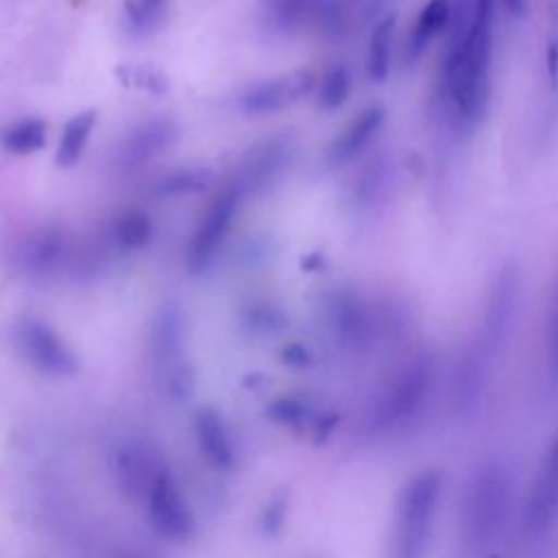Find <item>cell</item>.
Instances as JSON below:
<instances>
[{
	"label": "cell",
	"mask_w": 558,
	"mask_h": 558,
	"mask_svg": "<svg viewBox=\"0 0 558 558\" xmlns=\"http://www.w3.org/2000/svg\"><path fill=\"white\" fill-rule=\"evenodd\" d=\"M514 504V477L501 460L477 464L460 497V543L466 554H486L504 536Z\"/></svg>",
	"instance_id": "3"
},
{
	"label": "cell",
	"mask_w": 558,
	"mask_h": 558,
	"mask_svg": "<svg viewBox=\"0 0 558 558\" xmlns=\"http://www.w3.org/2000/svg\"><path fill=\"white\" fill-rule=\"evenodd\" d=\"M292 157V146L286 137H272L257 146H253L240 168L233 183V190L242 194H259L275 185V181L283 174Z\"/></svg>",
	"instance_id": "10"
},
{
	"label": "cell",
	"mask_w": 558,
	"mask_h": 558,
	"mask_svg": "<svg viewBox=\"0 0 558 558\" xmlns=\"http://www.w3.org/2000/svg\"><path fill=\"white\" fill-rule=\"evenodd\" d=\"M281 360L294 368H303L312 362V355L307 351V347H303L301 342H288L283 349H281Z\"/></svg>",
	"instance_id": "32"
},
{
	"label": "cell",
	"mask_w": 558,
	"mask_h": 558,
	"mask_svg": "<svg viewBox=\"0 0 558 558\" xmlns=\"http://www.w3.org/2000/svg\"><path fill=\"white\" fill-rule=\"evenodd\" d=\"M434 384V362L416 355L381 390L371 410V427L377 432H397L421 414Z\"/></svg>",
	"instance_id": "5"
},
{
	"label": "cell",
	"mask_w": 558,
	"mask_h": 558,
	"mask_svg": "<svg viewBox=\"0 0 558 558\" xmlns=\"http://www.w3.org/2000/svg\"><path fill=\"white\" fill-rule=\"evenodd\" d=\"M351 92V76L344 65H331L318 85V105L327 111H333L344 105Z\"/></svg>",
	"instance_id": "26"
},
{
	"label": "cell",
	"mask_w": 558,
	"mask_h": 558,
	"mask_svg": "<svg viewBox=\"0 0 558 558\" xmlns=\"http://www.w3.org/2000/svg\"><path fill=\"white\" fill-rule=\"evenodd\" d=\"M493 0H469L442 54L434 100L456 133H473L490 100Z\"/></svg>",
	"instance_id": "1"
},
{
	"label": "cell",
	"mask_w": 558,
	"mask_h": 558,
	"mask_svg": "<svg viewBox=\"0 0 558 558\" xmlns=\"http://www.w3.org/2000/svg\"><path fill=\"white\" fill-rule=\"evenodd\" d=\"M519 305V272L512 264L504 266L490 281L475 325L453 373V403L460 412H473L482 401L490 371L497 364L506 338L514 325Z\"/></svg>",
	"instance_id": "2"
},
{
	"label": "cell",
	"mask_w": 558,
	"mask_h": 558,
	"mask_svg": "<svg viewBox=\"0 0 558 558\" xmlns=\"http://www.w3.org/2000/svg\"><path fill=\"white\" fill-rule=\"evenodd\" d=\"M48 126L41 118H24L0 133V144L13 155L37 153L46 144Z\"/></svg>",
	"instance_id": "21"
},
{
	"label": "cell",
	"mask_w": 558,
	"mask_h": 558,
	"mask_svg": "<svg viewBox=\"0 0 558 558\" xmlns=\"http://www.w3.org/2000/svg\"><path fill=\"white\" fill-rule=\"evenodd\" d=\"M194 436H196L203 458L214 469L225 471V469L233 466V462H235L233 442H231V436H229V429H227L222 416L214 408H203L196 412Z\"/></svg>",
	"instance_id": "15"
},
{
	"label": "cell",
	"mask_w": 558,
	"mask_h": 558,
	"mask_svg": "<svg viewBox=\"0 0 558 558\" xmlns=\"http://www.w3.org/2000/svg\"><path fill=\"white\" fill-rule=\"evenodd\" d=\"M384 124V109L379 107H366L362 109L347 126L342 133L333 137V142L327 148L325 161L329 168H338L355 159L377 135V131Z\"/></svg>",
	"instance_id": "14"
},
{
	"label": "cell",
	"mask_w": 558,
	"mask_h": 558,
	"mask_svg": "<svg viewBox=\"0 0 558 558\" xmlns=\"http://www.w3.org/2000/svg\"><path fill=\"white\" fill-rule=\"evenodd\" d=\"M314 87V74L307 70H296L277 78H268L251 85L240 96V109L246 113H275L294 102H299Z\"/></svg>",
	"instance_id": "12"
},
{
	"label": "cell",
	"mask_w": 558,
	"mask_h": 558,
	"mask_svg": "<svg viewBox=\"0 0 558 558\" xmlns=\"http://www.w3.org/2000/svg\"><path fill=\"white\" fill-rule=\"evenodd\" d=\"M116 76L124 87L148 92V94H166L168 76L161 68L153 63H120L116 68Z\"/></svg>",
	"instance_id": "23"
},
{
	"label": "cell",
	"mask_w": 558,
	"mask_h": 558,
	"mask_svg": "<svg viewBox=\"0 0 558 558\" xmlns=\"http://www.w3.org/2000/svg\"><path fill=\"white\" fill-rule=\"evenodd\" d=\"M96 120H98V113L94 109L81 111V113H76L68 120V124L61 133L59 146H57V155H54L57 166L72 168L81 161V157L85 153V146L89 142V135L96 126Z\"/></svg>",
	"instance_id": "19"
},
{
	"label": "cell",
	"mask_w": 558,
	"mask_h": 558,
	"mask_svg": "<svg viewBox=\"0 0 558 558\" xmlns=\"http://www.w3.org/2000/svg\"><path fill=\"white\" fill-rule=\"evenodd\" d=\"M266 414L275 423L290 425V427H303V425L312 423L316 434H325L327 432L325 423H329L327 416L325 418L323 416H314L312 405L305 399H296V397H279V399L270 401V405L266 408Z\"/></svg>",
	"instance_id": "22"
},
{
	"label": "cell",
	"mask_w": 558,
	"mask_h": 558,
	"mask_svg": "<svg viewBox=\"0 0 558 558\" xmlns=\"http://www.w3.org/2000/svg\"><path fill=\"white\" fill-rule=\"evenodd\" d=\"M442 493L438 471L414 473L399 490L392 517V556L418 558L427 551Z\"/></svg>",
	"instance_id": "4"
},
{
	"label": "cell",
	"mask_w": 558,
	"mask_h": 558,
	"mask_svg": "<svg viewBox=\"0 0 558 558\" xmlns=\"http://www.w3.org/2000/svg\"><path fill=\"white\" fill-rule=\"evenodd\" d=\"M68 253V240L63 235V231L54 229V227H46L35 231L26 244L22 246V266L26 272L35 275V277H46L50 272H54Z\"/></svg>",
	"instance_id": "16"
},
{
	"label": "cell",
	"mask_w": 558,
	"mask_h": 558,
	"mask_svg": "<svg viewBox=\"0 0 558 558\" xmlns=\"http://www.w3.org/2000/svg\"><path fill=\"white\" fill-rule=\"evenodd\" d=\"M163 466L159 462L153 460V456L135 442H126L124 447H120L116 451V477L118 484L133 493L135 497H146L150 482L155 480V475L161 471Z\"/></svg>",
	"instance_id": "17"
},
{
	"label": "cell",
	"mask_w": 558,
	"mask_h": 558,
	"mask_svg": "<svg viewBox=\"0 0 558 558\" xmlns=\"http://www.w3.org/2000/svg\"><path fill=\"white\" fill-rule=\"evenodd\" d=\"M286 512H288V499L283 495H277L275 499H270V504L262 514V530L266 534H277L283 527Z\"/></svg>",
	"instance_id": "31"
},
{
	"label": "cell",
	"mask_w": 558,
	"mask_h": 558,
	"mask_svg": "<svg viewBox=\"0 0 558 558\" xmlns=\"http://www.w3.org/2000/svg\"><path fill=\"white\" fill-rule=\"evenodd\" d=\"M166 0H124L126 26L135 35L150 33L161 20Z\"/></svg>",
	"instance_id": "27"
},
{
	"label": "cell",
	"mask_w": 558,
	"mask_h": 558,
	"mask_svg": "<svg viewBox=\"0 0 558 558\" xmlns=\"http://www.w3.org/2000/svg\"><path fill=\"white\" fill-rule=\"evenodd\" d=\"M15 351L35 371L52 377H70L78 373V357L63 338L44 320L22 318L11 331Z\"/></svg>",
	"instance_id": "6"
},
{
	"label": "cell",
	"mask_w": 558,
	"mask_h": 558,
	"mask_svg": "<svg viewBox=\"0 0 558 558\" xmlns=\"http://www.w3.org/2000/svg\"><path fill=\"white\" fill-rule=\"evenodd\" d=\"M451 17V2L449 0H429L418 17L414 20L408 44H405V59L412 63L416 61L432 44V39L447 26Z\"/></svg>",
	"instance_id": "18"
},
{
	"label": "cell",
	"mask_w": 558,
	"mask_h": 558,
	"mask_svg": "<svg viewBox=\"0 0 558 558\" xmlns=\"http://www.w3.org/2000/svg\"><path fill=\"white\" fill-rule=\"evenodd\" d=\"M238 203H240V192L231 187L209 205L205 218L201 220L190 242L187 268L192 275H201L214 264L220 246L229 235L231 222L238 211Z\"/></svg>",
	"instance_id": "9"
},
{
	"label": "cell",
	"mask_w": 558,
	"mask_h": 558,
	"mask_svg": "<svg viewBox=\"0 0 558 558\" xmlns=\"http://www.w3.org/2000/svg\"><path fill=\"white\" fill-rule=\"evenodd\" d=\"M547 360L551 373L558 377V277L551 292L549 318H547Z\"/></svg>",
	"instance_id": "30"
},
{
	"label": "cell",
	"mask_w": 558,
	"mask_h": 558,
	"mask_svg": "<svg viewBox=\"0 0 558 558\" xmlns=\"http://www.w3.org/2000/svg\"><path fill=\"white\" fill-rule=\"evenodd\" d=\"M244 327L253 333H279L286 325L288 318L281 310L268 303H253L242 312Z\"/></svg>",
	"instance_id": "29"
},
{
	"label": "cell",
	"mask_w": 558,
	"mask_h": 558,
	"mask_svg": "<svg viewBox=\"0 0 558 558\" xmlns=\"http://www.w3.org/2000/svg\"><path fill=\"white\" fill-rule=\"evenodd\" d=\"M153 233V222L142 211H126L113 225V240L124 251H135L148 244Z\"/></svg>",
	"instance_id": "25"
},
{
	"label": "cell",
	"mask_w": 558,
	"mask_h": 558,
	"mask_svg": "<svg viewBox=\"0 0 558 558\" xmlns=\"http://www.w3.org/2000/svg\"><path fill=\"white\" fill-rule=\"evenodd\" d=\"M144 499L148 506L150 525L157 534L170 541H185L194 534L192 510L166 466L155 475Z\"/></svg>",
	"instance_id": "8"
},
{
	"label": "cell",
	"mask_w": 558,
	"mask_h": 558,
	"mask_svg": "<svg viewBox=\"0 0 558 558\" xmlns=\"http://www.w3.org/2000/svg\"><path fill=\"white\" fill-rule=\"evenodd\" d=\"M150 357L155 373L185 362V316L179 303H163L150 325Z\"/></svg>",
	"instance_id": "13"
},
{
	"label": "cell",
	"mask_w": 558,
	"mask_h": 558,
	"mask_svg": "<svg viewBox=\"0 0 558 558\" xmlns=\"http://www.w3.org/2000/svg\"><path fill=\"white\" fill-rule=\"evenodd\" d=\"M211 183V170L209 168H183L166 174L163 179L157 181L155 192L159 196H185V194H196L207 190Z\"/></svg>",
	"instance_id": "24"
},
{
	"label": "cell",
	"mask_w": 558,
	"mask_h": 558,
	"mask_svg": "<svg viewBox=\"0 0 558 558\" xmlns=\"http://www.w3.org/2000/svg\"><path fill=\"white\" fill-rule=\"evenodd\" d=\"M323 0H272L270 2V20L275 26L290 28L303 22L307 15L316 17Z\"/></svg>",
	"instance_id": "28"
},
{
	"label": "cell",
	"mask_w": 558,
	"mask_h": 558,
	"mask_svg": "<svg viewBox=\"0 0 558 558\" xmlns=\"http://www.w3.org/2000/svg\"><path fill=\"white\" fill-rule=\"evenodd\" d=\"M558 525V432L547 445L523 504V530L530 538H545Z\"/></svg>",
	"instance_id": "7"
},
{
	"label": "cell",
	"mask_w": 558,
	"mask_h": 558,
	"mask_svg": "<svg viewBox=\"0 0 558 558\" xmlns=\"http://www.w3.org/2000/svg\"><path fill=\"white\" fill-rule=\"evenodd\" d=\"M392 37H395V15H386L375 24L368 41V54H366V74L375 83H381L388 78L390 59H392Z\"/></svg>",
	"instance_id": "20"
},
{
	"label": "cell",
	"mask_w": 558,
	"mask_h": 558,
	"mask_svg": "<svg viewBox=\"0 0 558 558\" xmlns=\"http://www.w3.org/2000/svg\"><path fill=\"white\" fill-rule=\"evenodd\" d=\"M179 137V129L168 118H153L135 126L116 150V166L122 172L144 168L148 161L168 150Z\"/></svg>",
	"instance_id": "11"
}]
</instances>
